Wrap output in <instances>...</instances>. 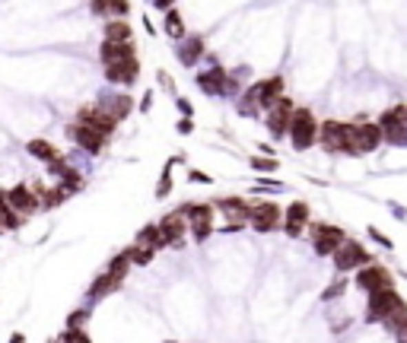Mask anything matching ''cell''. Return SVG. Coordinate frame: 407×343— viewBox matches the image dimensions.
<instances>
[{
  "label": "cell",
  "mask_w": 407,
  "mask_h": 343,
  "mask_svg": "<svg viewBox=\"0 0 407 343\" xmlns=\"http://www.w3.org/2000/svg\"><path fill=\"white\" fill-rule=\"evenodd\" d=\"M350 137H353V156L373 153V149L382 143V127H379V124L357 121V124H350Z\"/></svg>",
  "instance_id": "3957f363"
},
{
  "label": "cell",
  "mask_w": 407,
  "mask_h": 343,
  "mask_svg": "<svg viewBox=\"0 0 407 343\" xmlns=\"http://www.w3.org/2000/svg\"><path fill=\"white\" fill-rule=\"evenodd\" d=\"M166 32L172 35V39H182V35H185L182 17H178V13H175V10H169V13H166Z\"/></svg>",
  "instance_id": "f1b7e54d"
},
{
  "label": "cell",
  "mask_w": 407,
  "mask_h": 343,
  "mask_svg": "<svg viewBox=\"0 0 407 343\" xmlns=\"http://www.w3.org/2000/svg\"><path fill=\"white\" fill-rule=\"evenodd\" d=\"M153 251H156V248H150V245H143V242H137V245L134 248H127V261L131 264H150L153 261Z\"/></svg>",
  "instance_id": "603a6c76"
},
{
  "label": "cell",
  "mask_w": 407,
  "mask_h": 343,
  "mask_svg": "<svg viewBox=\"0 0 407 343\" xmlns=\"http://www.w3.org/2000/svg\"><path fill=\"white\" fill-rule=\"evenodd\" d=\"M220 210L226 213V220H229V226L226 229H242L245 222H249V213H251V207L245 204V200H239V197H226V200H220Z\"/></svg>",
  "instance_id": "7c38bea8"
},
{
  "label": "cell",
  "mask_w": 407,
  "mask_h": 343,
  "mask_svg": "<svg viewBox=\"0 0 407 343\" xmlns=\"http://www.w3.org/2000/svg\"><path fill=\"white\" fill-rule=\"evenodd\" d=\"M29 153H32L35 159H45V163H51V159H58V149L51 147L48 140H32V143H29Z\"/></svg>",
  "instance_id": "cb8c5ba5"
},
{
  "label": "cell",
  "mask_w": 407,
  "mask_h": 343,
  "mask_svg": "<svg viewBox=\"0 0 407 343\" xmlns=\"http://www.w3.org/2000/svg\"><path fill=\"white\" fill-rule=\"evenodd\" d=\"M369 295H373V302H369V309H366V318H369V321H382L385 315H388V311L401 302V295L395 293V286L375 289V293H369Z\"/></svg>",
  "instance_id": "8992f818"
},
{
  "label": "cell",
  "mask_w": 407,
  "mask_h": 343,
  "mask_svg": "<svg viewBox=\"0 0 407 343\" xmlns=\"http://www.w3.org/2000/svg\"><path fill=\"white\" fill-rule=\"evenodd\" d=\"M127 264H131V261H127V254H118L115 261H112V267H108V273L121 280V277H125V270H127Z\"/></svg>",
  "instance_id": "1f68e13d"
},
{
  "label": "cell",
  "mask_w": 407,
  "mask_h": 343,
  "mask_svg": "<svg viewBox=\"0 0 407 343\" xmlns=\"http://www.w3.org/2000/svg\"><path fill=\"white\" fill-rule=\"evenodd\" d=\"M105 39L127 41V39H131V29H127V23H121V19H112V23L105 25Z\"/></svg>",
  "instance_id": "484cf974"
},
{
  "label": "cell",
  "mask_w": 407,
  "mask_h": 343,
  "mask_svg": "<svg viewBox=\"0 0 407 343\" xmlns=\"http://www.w3.org/2000/svg\"><path fill=\"white\" fill-rule=\"evenodd\" d=\"M369 261H373V254L366 251L363 245H357V242L344 238L341 245L334 248V267L337 270H350V267H359V264H369Z\"/></svg>",
  "instance_id": "277c9868"
},
{
  "label": "cell",
  "mask_w": 407,
  "mask_h": 343,
  "mask_svg": "<svg viewBox=\"0 0 407 343\" xmlns=\"http://www.w3.org/2000/svg\"><path fill=\"white\" fill-rule=\"evenodd\" d=\"M267 112V124H271V134H286V124H290V114H293V102L286 96H277L271 105L264 108Z\"/></svg>",
  "instance_id": "52a82bcc"
},
{
  "label": "cell",
  "mask_w": 407,
  "mask_h": 343,
  "mask_svg": "<svg viewBox=\"0 0 407 343\" xmlns=\"http://www.w3.org/2000/svg\"><path fill=\"white\" fill-rule=\"evenodd\" d=\"M7 200L17 207L19 213H35V210H39V194H32L25 185H17V188L7 194Z\"/></svg>",
  "instance_id": "ac0fdd59"
},
{
  "label": "cell",
  "mask_w": 407,
  "mask_h": 343,
  "mask_svg": "<svg viewBox=\"0 0 407 343\" xmlns=\"http://www.w3.org/2000/svg\"><path fill=\"white\" fill-rule=\"evenodd\" d=\"M251 169H258V172H274L277 169V159H251Z\"/></svg>",
  "instance_id": "d6a6232c"
},
{
  "label": "cell",
  "mask_w": 407,
  "mask_h": 343,
  "mask_svg": "<svg viewBox=\"0 0 407 343\" xmlns=\"http://www.w3.org/2000/svg\"><path fill=\"white\" fill-rule=\"evenodd\" d=\"M318 140H322L324 149H331V153H350V156H353V137H350V124L324 121L322 127H318Z\"/></svg>",
  "instance_id": "7a4b0ae2"
},
{
  "label": "cell",
  "mask_w": 407,
  "mask_h": 343,
  "mask_svg": "<svg viewBox=\"0 0 407 343\" xmlns=\"http://www.w3.org/2000/svg\"><path fill=\"white\" fill-rule=\"evenodd\" d=\"M309 226V207L302 204V200H296V204H290V210H286V236L290 238H300L302 229Z\"/></svg>",
  "instance_id": "e0dca14e"
},
{
  "label": "cell",
  "mask_w": 407,
  "mask_h": 343,
  "mask_svg": "<svg viewBox=\"0 0 407 343\" xmlns=\"http://www.w3.org/2000/svg\"><path fill=\"white\" fill-rule=\"evenodd\" d=\"M407 108H388V112L382 114V121H379V127H382V137H388L391 143H407Z\"/></svg>",
  "instance_id": "5b68a950"
},
{
  "label": "cell",
  "mask_w": 407,
  "mask_h": 343,
  "mask_svg": "<svg viewBox=\"0 0 407 343\" xmlns=\"http://www.w3.org/2000/svg\"><path fill=\"white\" fill-rule=\"evenodd\" d=\"M249 220L258 232H271V229L280 226V207L271 204V200H267V204H258V207H251Z\"/></svg>",
  "instance_id": "9c48e42d"
},
{
  "label": "cell",
  "mask_w": 407,
  "mask_h": 343,
  "mask_svg": "<svg viewBox=\"0 0 407 343\" xmlns=\"http://www.w3.org/2000/svg\"><path fill=\"white\" fill-rule=\"evenodd\" d=\"M185 229H188V220H185V213H169V216H163V222H159V236H163V245H175V242H182Z\"/></svg>",
  "instance_id": "30bf717a"
},
{
  "label": "cell",
  "mask_w": 407,
  "mask_h": 343,
  "mask_svg": "<svg viewBox=\"0 0 407 343\" xmlns=\"http://www.w3.org/2000/svg\"><path fill=\"white\" fill-rule=\"evenodd\" d=\"M191 127H194V124L188 121V118H185V121H178V131H182V134H188V131H191Z\"/></svg>",
  "instance_id": "d590c367"
},
{
  "label": "cell",
  "mask_w": 407,
  "mask_h": 343,
  "mask_svg": "<svg viewBox=\"0 0 407 343\" xmlns=\"http://www.w3.org/2000/svg\"><path fill=\"white\" fill-rule=\"evenodd\" d=\"M344 289H347V283H334L331 289L324 293V299H334V295H337V293H344Z\"/></svg>",
  "instance_id": "836d02e7"
},
{
  "label": "cell",
  "mask_w": 407,
  "mask_h": 343,
  "mask_svg": "<svg viewBox=\"0 0 407 343\" xmlns=\"http://www.w3.org/2000/svg\"><path fill=\"white\" fill-rule=\"evenodd\" d=\"M45 207H58V204H64L67 200V191L64 188H54V191H45Z\"/></svg>",
  "instance_id": "4dcf8cb0"
},
{
  "label": "cell",
  "mask_w": 407,
  "mask_h": 343,
  "mask_svg": "<svg viewBox=\"0 0 407 343\" xmlns=\"http://www.w3.org/2000/svg\"><path fill=\"white\" fill-rule=\"evenodd\" d=\"M118 283H121V280H118V277H112V273H105V277H99V280H96V283H92L90 295H92V299H99V295H105V293H112V289H118Z\"/></svg>",
  "instance_id": "d4e9b609"
},
{
  "label": "cell",
  "mask_w": 407,
  "mask_h": 343,
  "mask_svg": "<svg viewBox=\"0 0 407 343\" xmlns=\"http://www.w3.org/2000/svg\"><path fill=\"white\" fill-rule=\"evenodd\" d=\"M125 57H134L131 39H127V41L105 39V45H102V61H105V64H115V61H125Z\"/></svg>",
  "instance_id": "d6986e66"
},
{
  "label": "cell",
  "mask_w": 407,
  "mask_h": 343,
  "mask_svg": "<svg viewBox=\"0 0 407 343\" xmlns=\"http://www.w3.org/2000/svg\"><path fill=\"white\" fill-rule=\"evenodd\" d=\"M312 242H315V251L318 254H334V248L344 242V229L318 222V226H312Z\"/></svg>",
  "instance_id": "ba28073f"
},
{
  "label": "cell",
  "mask_w": 407,
  "mask_h": 343,
  "mask_svg": "<svg viewBox=\"0 0 407 343\" xmlns=\"http://www.w3.org/2000/svg\"><path fill=\"white\" fill-rule=\"evenodd\" d=\"M382 321L388 324V331H391L395 337L407 340V305H404V302H398V305H395V309H391Z\"/></svg>",
  "instance_id": "ffe728a7"
},
{
  "label": "cell",
  "mask_w": 407,
  "mask_h": 343,
  "mask_svg": "<svg viewBox=\"0 0 407 343\" xmlns=\"http://www.w3.org/2000/svg\"><path fill=\"white\" fill-rule=\"evenodd\" d=\"M191 181H200V185H210V175H204V172H198V169H194V172H191Z\"/></svg>",
  "instance_id": "e575fe53"
},
{
  "label": "cell",
  "mask_w": 407,
  "mask_h": 343,
  "mask_svg": "<svg viewBox=\"0 0 407 343\" xmlns=\"http://www.w3.org/2000/svg\"><path fill=\"white\" fill-rule=\"evenodd\" d=\"M200 54H204V41L191 39V41H188V48L182 51V61H185V64H191V61H198Z\"/></svg>",
  "instance_id": "f546056e"
},
{
  "label": "cell",
  "mask_w": 407,
  "mask_h": 343,
  "mask_svg": "<svg viewBox=\"0 0 407 343\" xmlns=\"http://www.w3.org/2000/svg\"><path fill=\"white\" fill-rule=\"evenodd\" d=\"M137 242H143V245H150V248H166L163 245V236H159V226H147Z\"/></svg>",
  "instance_id": "83f0119b"
},
{
  "label": "cell",
  "mask_w": 407,
  "mask_h": 343,
  "mask_svg": "<svg viewBox=\"0 0 407 343\" xmlns=\"http://www.w3.org/2000/svg\"><path fill=\"white\" fill-rule=\"evenodd\" d=\"M0 229H3V222H0Z\"/></svg>",
  "instance_id": "74e56055"
},
{
  "label": "cell",
  "mask_w": 407,
  "mask_h": 343,
  "mask_svg": "<svg viewBox=\"0 0 407 343\" xmlns=\"http://www.w3.org/2000/svg\"><path fill=\"white\" fill-rule=\"evenodd\" d=\"M185 220H188V226L198 229V238L210 236V216H213V210H210L207 204H194V207H185Z\"/></svg>",
  "instance_id": "2e32d148"
},
{
  "label": "cell",
  "mask_w": 407,
  "mask_h": 343,
  "mask_svg": "<svg viewBox=\"0 0 407 343\" xmlns=\"http://www.w3.org/2000/svg\"><path fill=\"white\" fill-rule=\"evenodd\" d=\"M198 86L207 96H220L226 90V74L223 70H207V74H198Z\"/></svg>",
  "instance_id": "44dd1931"
},
{
  "label": "cell",
  "mask_w": 407,
  "mask_h": 343,
  "mask_svg": "<svg viewBox=\"0 0 407 343\" xmlns=\"http://www.w3.org/2000/svg\"><path fill=\"white\" fill-rule=\"evenodd\" d=\"M127 10H131V3L127 0H92V13L96 17H125Z\"/></svg>",
  "instance_id": "7402d4cb"
},
{
  "label": "cell",
  "mask_w": 407,
  "mask_h": 343,
  "mask_svg": "<svg viewBox=\"0 0 407 343\" xmlns=\"http://www.w3.org/2000/svg\"><path fill=\"white\" fill-rule=\"evenodd\" d=\"M80 121L90 124L92 131H99L102 137L115 134V127H118V118H112V114L102 112V108H83V112H80Z\"/></svg>",
  "instance_id": "8fae6325"
},
{
  "label": "cell",
  "mask_w": 407,
  "mask_h": 343,
  "mask_svg": "<svg viewBox=\"0 0 407 343\" xmlns=\"http://www.w3.org/2000/svg\"><path fill=\"white\" fill-rule=\"evenodd\" d=\"M172 3H175V0H156V7H159V10H169Z\"/></svg>",
  "instance_id": "8d00e7d4"
},
{
  "label": "cell",
  "mask_w": 407,
  "mask_h": 343,
  "mask_svg": "<svg viewBox=\"0 0 407 343\" xmlns=\"http://www.w3.org/2000/svg\"><path fill=\"white\" fill-rule=\"evenodd\" d=\"M357 283L363 286L366 293H375V289H385V286H391V273H388L385 267H375V264L369 261V267L359 273Z\"/></svg>",
  "instance_id": "9a60e30c"
},
{
  "label": "cell",
  "mask_w": 407,
  "mask_h": 343,
  "mask_svg": "<svg viewBox=\"0 0 407 343\" xmlns=\"http://www.w3.org/2000/svg\"><path fill=\"white\" fill-rule=\"evenodd\" d=\"M137 74H140L137 57H125V61H115V64H105V76L112 83H134Z\"/></svg>",
  "instance_id": "4fadbf2b"
},
{
  "label": "cell",
  "mask_w": 407,
  "mask_h": 343,
  "mask_svg": "<svg viewBox=\"0 0 407 343\" xmlns=\"http://www.w3.org/2000/svg\"><path fill=\"white\" fill-rule=\"evenodd\" d=\"M127 112H131V96H115V102L108 105V114H112V118H118V121H121Z\"/></svg>",
  "instance_id": "4316f807"
},
{
  "label": "cell",
  "mask_w": 407,
  "mask_h": 343,
  "mask_svg": "<svg viewBox=\"0 0 407 343\" xmlns=\"http://www.w3.org/2000/svg\"><path fill=\"white\" fill-rule=\"evenodd\" d=\"M70 134H74V140L86 149V153H102V143H105V137H102L99 131H92L90 124L76 121L74 127H70Z\"/></svg>",
  "instance_id": "5bb4252c"
},
{
  "label": "cell",
  "mask_w": 407,
  "mask_h": 343,
  "mask_svg": "<svg viewBox=\"0 0 407 343\" xmlns=\"http://www.w3.org/2000/svg\"><path fill=\"white\" fill-rule=\"evenodd\" d=\"M286 134H290V140H293V147L296 149L312 147V143L318 140V124H315V118H312V112H309V108L293 112L290 124H286Z\"/></svg>",
  "instance_id": "6da1fadb"
}]
</instances>
